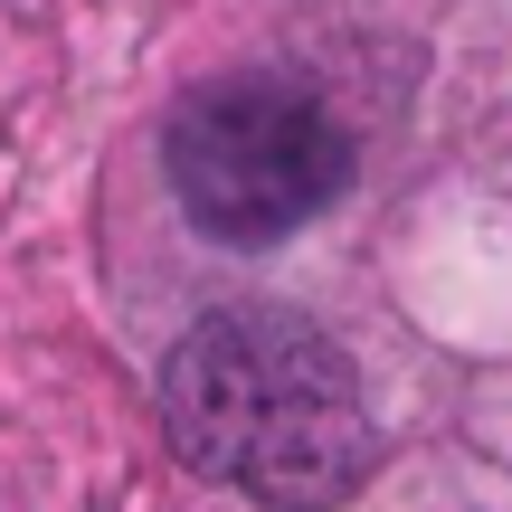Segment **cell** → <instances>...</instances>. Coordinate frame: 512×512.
I'll return each instance as SVG.
<instances>
[{
	"instance_id": "6da1fadb",
	"label": "cell",
	"mask_w": 512,
	"mask_h": 512,
	"mask_svg": "<svg viewBox=\"0 0 512 512\" xmlns=\"http://www.w3.org/2000/svg\"><path fill=\"white\" fill-rule=\"evenodd\" d=\"M162 437L190 475L266 512H332L380 456L351 351L285 304H228L181 332L162 361Z\"/></svg>"
},
{
	"instance_id": "7a4b0ae2",
	"label": "cell",
	"mask_w": 512,
	"mask_h": 512,
	"mask_svg": "<svg viewBox=\"0 0 512 512\" xmlns=\"http://www.w3.org/2000/svg\"><path fill=\"white\" fill-rule=\"evenodd\" d=\"M162 181L219 247H275L351 190V133L285 76H209L162 124Z\"/></svg>"
}]
</instances>
